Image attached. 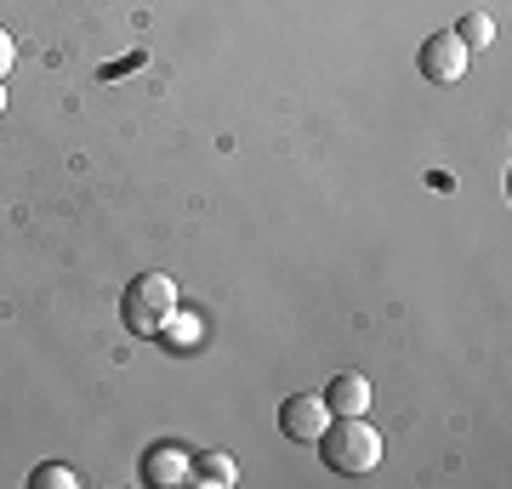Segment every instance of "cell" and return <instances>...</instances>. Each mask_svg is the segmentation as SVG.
Segmentation results:
<instances>
[{
    "instance_id": "30bf717a",
    "label": "cell",
    "mask_w": 512,
    "mask_h": 489,
    "mask_svg": "<svg viewBox=\"0 0 512 489\" xmlns=\"http://www.w3.org/2000/svg\"><path fill=\"white\" fill-rule=\"evenodd\" d=\"M29 484H35V489H74L80 478H74L69 467H57V461H52V467H35V472H29Z\"/></svg>"
},
{
    "instance_id": "3957f363",
    "label": "cell",
    "mask_w": 512,
    "mask_h": 489,
    "mask_svg": "<svg viewBox=\"0 0 512 489\" xmlns=\"http://www.w3.org/2000/svg\"><path fill=\"white\" fill-rule=\"evenodd\" d=\"M467 46L456 40V29H439V35L421 40V74L433 80V86H456L461 74H467Z\"/></svg>"
},
{
    "instance_id": "7c38bea8",
    "label": "cell",
    "mask_w": 512,
    "mask_h": 489,
    "mask_svg": "<svg viewBox=\"0 0 512 489\" xmlns=\"http://www.w3.org/2000/svg\"><path fill=\"white\" fill-rule=\"evenodd\" d=\"M0 114H6V80H0Z\"/></svg>"
},
{
    "instance_id": "ba28073f",
    "label": "cell",
    "mask_w": 512,
    "mask_h": 489,
    "mask_svg": "<svg viewBox=\"0 0 512 489\" xmlns=\"http://www.w3.org/2000/svg\"><path fill=\"white\" fill-rule=\"evenodd\" d=\"M160 342L171 347V353H183V347H200L205 342V319L194 308H171V319L160 325Z\"/></svg>"
},
{
    "instance_id": "8fae6325",
    "label": "cell",
    "mask_w": 512,
    "mask_h": 489,
    "mask_svg": "<svg viewBox=\"0 0 512 489\" xmlns=\"http://www.w3.org/2000/svg\"><path fill=\"white\" fill-rule=\"evenodd\" d=\"M12 57H18V40L0 29V80H6V69H12Z\"/></svg>"
},
{
    "instance_id": "7a4b0ae2",
    "label": "cell",
    "mask_w": 512,
    "mask_h": 489,
    "mask_svg": "<svg viewBox=\"0 0 512 489\" xmlns=\"http://www.w3.org/2000/svg\"><path fill=\"white\" fill-rule=\"evenodd\" d=\"M171 308H177V279H171V273H137L120 313H126V325L137 330V336H160Z\"/></svg>"
},
{
    "instance_id": "52a82bcc",
    "label": "cell",
    "mask_w": 512,
    "mask_h": 489,
    "mask_svg": "<svg viewBox=\"0 0 512 489\" xmlns=\"http://www.w3.org/2000/svg\"><path fill=\"white\" fill-rule=\"evenodd\" d=\"M234 478H239V467L228 450H200L194 467H188V484H205V489H228Z\"/></svg>"
},
{
    "instance_id": "8992f818",
    "label": "cell",
    "mask_w": 512,
    "mask_h": 489,
    "mask_svg": "<svg viewBox=\"0 0 512 489\" xmlns=\"http://www.w3.org/2000/svg\"><path fill=\"white\" fill-rule=\"evenodd\" d=\"M319 399L330 404V416H365V410H370V381H365V376H353V370H348V376H336V381H330V387L319 393Z\"/></svg>"
},
{
    "instance_id": "9c48e42d",
    "label": "cell",
    "mask_w": 512,
    "mask_h": 489,
    "mask_svg": "<svg viewBox=\"0 0 512 489\" xmlns=\"http://www.w3.org/2000/svg\"><path fill=\"white\" fill-rule=\"evenodd\" d=\"M456 40L467 46V52H478V46H490L495 40V23L484 18V12H467V18L456 23Z\"/></svg>"
},
{
    "instance_id": "5b68a950",
    "label": "cell",
    "mask_w": 512,
    "mask_h": 489,
    "mask_svg": "<svg viewBox=\"0 0 512 489\" xmlns=\"http://www.w3.org/2000/svg\"><path fill=\"white\" fill-rule=\"evenodd\" d=\"M188 467H194V455H188L183 444H154V450L143 455V484L148 489H183Z\"/></svg>"
},
{
    "instance_id": "277c9868",
    "label": "cell",
    "mask_w": 512,
    "mask_h": 489,
    "mask_svg": "<svg viewBox=\"0 0 512 489\" xmlns=\"http://www.w3.org/2000/svg\"><path fill=\"white\" fill-rule=\"evenodd\" d=\"M279 427H285V438H296V444H319V433L330 427V404L319 399V393H296V399H285V410H279Z\"/></svg>"
},
{
    "instance_id": "6da1fadb",
    "label": "cell",
    "mask_w": 512,
    "mask_h": 489,
    "mask_svg": "<svg viewBox=\"0 0 512 489\" xmlns=\"http://www.w3.org/2000/svg\"><path fill=\"white\" fill-rule=\"evenodd\" d=\"M319 455H325L330 472L365 478V472L382 467V433L365 416H330V427L319 433Z\"/></svg>"
}]
</instances>
